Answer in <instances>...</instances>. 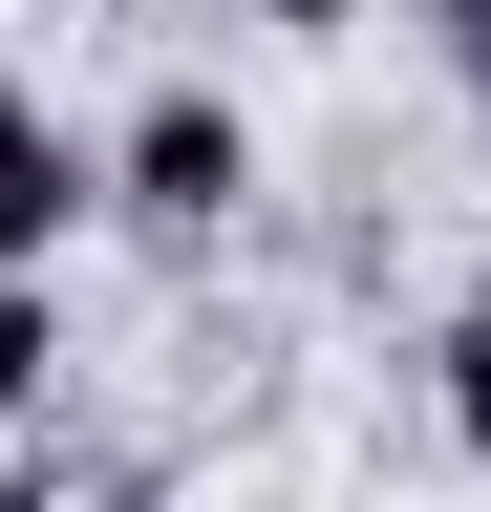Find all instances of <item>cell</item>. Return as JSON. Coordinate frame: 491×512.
I'll return each instance as SVG.
<instances>
[{"label":"cell","mask_w":491,"mask_h":512,"mask_svg":"<svg viewBox=\"0 0 491 512\" xmlns=\"http://www.w3.org/2000/svg\"><path fill=\"white\" fill-rule=\"evenodd\" d=\"M107 214H129V235H171V256L257 235V107H235L214 64L129 86V107H107Z\"/></svg>","instance_id":"6da1fadb"},{"label":"cell","mask_w":491,"mask_h":512,"mask_svg":"<svg viewBox=\"0 0 491 512\" xmlns=\"http://www.w3.org/2000/svg\"><path fill=\"white\" fill-rule=\"evenodd\" d=\"M86 214H107V128H65L22 64H0V278H65Z\"/></svg>","instance_id":"7a4b0ae2"},{"label":"cell","mask_w":491,"mask_h":512,"mask_svg":"<svg viewBox=\"0 0 491 512\" xmlns=\"http://www.w3.org/2000/svg\"><path fill=\"white\" fill-rule=\"evenodd\" d=\"M427 427H449V470L491 491V278H470L449 320H427Z\"/></svg>","instance_id":"3957f363"},{"label":"cell","mask_w":491,"mask_h":512,"mask_svg":"<svg viewBox=\"0 0 491 512\" xmlns=\"http://www.w3.org/2000/svg\"><path fill=\"white\" fill-rule=\"evenodd\" d=\"M65 278H0V427H43V406H65Z\"/></svg>","instance_id":"277c9868"},{"label":"cell","mask_w":491,"mask_h":512,"mask_svg":"<svg viewBox=\"0 0 491 512\" xmlns=\"http://www.w3.org/2000/svg\"><path fill=\"white\" fill-rule=\"evenodd\" d=\"M427 64H449V107L491 128V0H427Z\"/></svg>","instance_id":"5b68a950"},{"label":"cell","mask_w":491,"mask_h":512,"mask_svg":"<svg viewBox=\"0 0 491 512\" xmlns=\"http://www.w3.org/2000/svg\"><path fill=\"white\" fill-rule=\"evenodd\" d=\"M0 512H171V491H150V470H129V491H65V470H0Z\"/></svg>","instance_id":"8992f818"},{"label":"cell","mask_w":491,"mask_h":512,"mask_svg":"<svg viewBox=\"0 0 491 512\" xmlns=\"http://www.w3.org/2000/svg\"><path fill=\"white\" fill-rule=\"evenodd\" d=\"M257 22H278V43H342V22H363V0H257Z\"/></svg>","instance_id":"52a82bcc"}]
</instances>
